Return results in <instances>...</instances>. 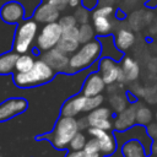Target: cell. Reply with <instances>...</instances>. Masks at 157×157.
I'll list each match as a JSON object with an SVG mask.
<instances>
[{"label":"cell","mask_w":157,"mask_h":157,"mask_svg":"<svg viewBox=\"0 0 157 157\" xmlns=\"http://www.w3.org/2000/svg\"><path fill=\"white\" fill-rule=\"evenodd\" d=\"M78 130H80L78 120L75 117L61 115V118H59L58 121L55 123V126L52 132L43 134V135L38 136L37 139L38 140H42V139L49 140L55 148L64 150V148L69 147L71 139L75 136V134Z\"/></svg>","instance_id":"obj_1"},{"label":"cell","mask_w":157,"mask_h":157,"mask_svg":"<svg viewBox=\"0 0 157 157\" xmlns=\"http://www.w3.org/2000/svg\"><path fill=\"white\" fill-rule=\"evenodd\" d=\"M55 71L43 60L37 59L33 67L27 72H13V83L20 88H31L53 80Z\"/></svg>","instance_id":"obj_2"},{"label":"cell","mask_w":157,"mask_h":157,"mask_svg":"<svg viewBox=\"0 0 157 157\" xmlns=\"http://www.w3.org/2000/svg\"><path fill=\"white\" fill-rule=\"evenodd\" d=\"M102 56V45L98 39L90 40L78 47V49L72 53L69 58V70L67 72H76L90 67L93 63Z\"/></svg>","instance_id":"obj_3"},{"label":"cell","mask_w":157,"mask_h":157,"mask_svg":"<svg viewBox=\"0 0 157 157\" xmlns=\"http://www.w3.org/2000/svg\"><path fill=\"white\" fill-rule=\"evenodd\" d=\"M38 32H39V27L37 21H34L32 17L23 18L16 26L12 49L18 54L28 53L32 49L33 43L36 42Z\"/></svg>","instance_id":"obj_4"},{"label":"cell","mask_w":157,"mask_h":157,"mask_svg":"<svg viewBox=\"0 0 157 157\" xmlns=\"http://www.w3.org/2000/svg\"><path fill=\"white\" fill-rule=\"evenodd\" d=\"M63 34V29L58 21L45 23L40 31L37 34L36 38V48H33V52H47L49 49H53L56 47L58 42L60 40Z\"/></svg>","instance_id":"obj_5"},{"label":"cell","mask_w":157,"mask_h":157,"mask_svg":"<svg viewBox=\"0 0 157 157\" xmlns=\"http://www.w3.org/2000/svg\"><path fill=\"white\" fill-rule=\"evenodd\" d=\"M99 74L105 82V85H113V83H120L124 85L125 80L120 69V64L117 63V60L109 58V56H102L99 60Z\"/></svg>","instance_id":"obj_6"},{"label":"cell","mask_w":157,"mask_h":157,"mask_svg":"<svg viewBox=\"0 0 157 157\" xmlns=\"http://www.w3.org/2000/svg\"><path fill=\"white\" fill-rule=\"evenodd\" d=\"M112 115L113 110L108 107H98L91 112L85 118L87 129L88 128H99L103 130H110L113 128V121H112Z\"/></svg>","instance_id":"obj_7"},{"label":"cell","mask_w":157,"mask_h":157,"mask_svg":"<svg viewBox=\"0 0 157 157\" xmlns=\"http://www.w3.org/2000/svg\"><path fill=\"white\" fill-rule=\"evenodd\" d=\"M28 108V102L22 97H11L0 103V123L7 121L23 113Z\"/></svg>","instance_id":"obj_8"},{"label":"cell","mask_w":157,"mask_h":157,"mask_svg":"<svg viewBox=\"0 0 157 157\" xmlns=\"http://www.w3.org/2000/svg\"><path fill=\"white\" fill-rule=\"evenodd\" d=\"M0 17L5 23L17 25L26 18V11L22 4L16 0L5 1L0 9Z\"/></svg>","instance_id":"obj_9"},{"label":"cell","mask_w":157,"mask_h":157,"mask_svg":"<svg viewBox=\"0 0 157 157\" xmlns=\"http://www.w3.org/2000/svg\"><path fill=\"white\" fill-rule=\"evenodd\" d=\"M69 55L58 49L56 47L53 49H49L47 52H43L40 59H43L54 71L59 72H67L69 70Z\"/></svg>","instance_id":"obj_10"},{"label":"cell","mask_w":157,"mask_h":157,"mask_svg":"<svg viewBox=\"0 0 157 157\" xmlns=\"http://www.w3.org/2000/svg\"><path fill=\"white\" fill-rule=\"evenodd\" d=\"M60 10L50 1H42L34 10L32 18L38 23H50L55 22L60 17Z\"/></svg>","instance_id":"obj_11"},{"label":"cell","mask_w":157,"mask_h":157,"mask_svg":"<svg viewBox=\"0 0 157 157\" xmlns=\"http://www.w3.org/2000/svg\"><path fill=\"white\" fill-rule=\"evenodd\" d=\"M88 134L96 137L99 142V148L102 155H112L117 148V141L113 134L109 130H103L99 128H88Z\"/></svg>","instance_id":"obj_12"},{"label":"cell","mask_w":157,"mask_h":157,"mask_svg":"<svg viewBox=\"0 0 157 157\" xmlns=\"http://www.w3.org/2000/svg\"><path fill=\"white\" fill-rule=\"evenodd\" d=\"M136 107L137 104L129 105L124 110L117 113V117L113 121V128L118 131H125L130 129L136 123Z\"/></svg>","instance_id":"obj_13"},{"label":"cell","mask_w":157,"mask_h":157,"mask_svg":"<svg viewBox=\"0 0 157 157\" xmlns=\"http://www.w3.org/2000/svg\"><path fill=\"white\" fill-rule=\"evenodd\" d=\"M80 42L77 38V27L69 29V31H64L61 34L60 40L56 44V48L60 49L61 52H64L67 55H71L72 53H75L78 47H80Z\"/></svg>","instance_id":"obj_14"},{"label":"cell","mask_w":157,"mask_h":157,"mask_svg":"<svg viewBox=\"0 0 157 157\" xmlns=\"http://www.w3.org/2000/svg\"><path fill=\"white\" fill-rule=\"evenodd\" d=\"M104 88H105V82L103 81L101 74L92 72L85 80V83L82 86V94H85L86 97L97 96L101 94L104 91Z\"/></svg>","instance_id":"obj_15"},{"label":"cell","mask_w":157,"mask_h":157,"mask_svg":"<svg viewBox=\"0 0 157 157\" xmlns=\"http://www.w3.org/2000/svg\"><path fill=\"white\" fill-rule=\"evenodd\" d=\"M109 97H108V102H109V107L113 112L115 113H119L121 110H124L126 107H128V98L126 96L119 90L121 88L123 85L120 83H113V85H109Z\"/></svg>","instance_id":"obj_16"},{"label":"cell","mask_w":157,"mask_h":157,"mask_svg":"<svg viewBox=\"0 0 157 157\" xmlns=\"http://www.w3.org/2000/svg\"><path fill=\"white\" fill-rule=\"evenodd\" d=\"M114 37V43L117 45V48L120 52H126L128 49H130L134 43H135V33L132 32V29L130 27H119L115 29V33L113 34Z\"/></svg>","instance_id":"obj_17"},{"label":"cell","mask_w":157,"mask_h":157,"mask_svg":"<svg viewBox=\"0 0 157 157\" xmlns=\"http://www.w3.org/2000/svg\"><path fill=\"white\" fill-rule=\"evenodd\" d=\"M120 69L125 80V83H132L139 78L140 75V65L131 56H123L120 61Z\"/></svg>","instance_id":"obj_18"},{"label":"cell","mask_w":157,"mask_h":157,"mask_svg":"<svg viewBox=\"0 0 157 157\" xmlns=\"http://www.w3.org/2000/svg\"><path fill=\"white\" fill-rule=\"evenodd\" d=\"M87 97L85 94H76L69 98L61 107V115L64 117H76L83 112Z\"/></svg>","instance_id":"obj_19"},{"label":"cell","mask_w":157,"mask_h":157,"mask_svg":"<svg viewBox=\"0 0 157 157\" xmlns=\"http://www.w3.org/2000/svg\"><path fill=\"white\" fill-rule=\"evenodd\" d=\"M92 26L98 37L108 36L114 31L115 21L113 20V17H104V16L92 17Z\"/></svg>","instance_id":"obj_20"},{"label":"cell","mask_w":157,"mask_h":157,"mask_svg":"<svg viewBox=\"0 0 157 157\" xmlns=\"http://www.w3.org/2000/svg\"><path fill=\"white\" fill-rule=\"evenodd\" d=\"M152 11L150 10H136L129 17V26L131 29L139 31L144 26L148 25L152 18Z\"/></svg>","instance_id":"obj_21"},{"label":"cell","mask_w":157,"mask_h":157,"mask_svg":"<svg viewBox=\"0 0 157 157\" xmlns=\"http://www.w3.org/2000/svg\"><path fill=\"white\" fill-rule=\"evenodd\" d=\"M18 55L20 54L13 49L11 52L0 54V75H10L15 72V66Z\"/></svg>","instance_id":"obj_22"},{"label":"cell","mask_w":157,"mask_h":157,"mask_svg":"<svg viewBox=\"0 0 157 157\" xmlns=\"http://www.w3.org/2000/svg\"><path fill=\"white\" fill-rule=\"evenodd\" d=\"M121 152L124 157H146L142 144L136 139L126 141L121 147Z\"/></svg>","instance_id":"obj_23"},{"label":"cell","mask_w":157,"mask_h":157,"mask_svg":"<svg viewBox=\"0 0 157 157\" xmlns=\"http://www.w3.org/2000/svg\"><path fill=\"white\" fill-rule=\"evenodd\" d=\"M96 36H97V33H96L92 23L86 22V23H82V25L77 26V38H78L80 44L93 40L96 38Z\"/></svg>","instance_id":"obj_24"},{"label":"cell","mask_w":157,"mask_h":157,"mask_svg":"<svg viewBox=\"0 0 157 157\" xmlns=\"http://www.w3.org/2000/svg\"><path fill=\"white\" fill-rule=\"evenodd\" d=\"M34 61H36V59L32 54H28V53L20 54L18 58H17V61H16L15 72H27V71H29L33 67Z\"/></svg>","instance_id":"obj_25"},{"label":"cell","mask_w":157,"mask_h":157,"mask_svg":"<svg viewBox=\"0 0 157 157\" xmlns=\"http://www.w3.org/2000/svg\"><path fill=\"white\" fill-rule=\"evenodd\" d=\"M152 120V112L146 105H139L136 108V123L141 126H147Z\"/></svg>","instance_id":"obj_26"},{"label":"cell","mask_w":157,"mask_h":157,"mask_svg":"<svg viewBox=\"0 0 157 157\" xmlns=\"http://www.w3.org/2000/svg\"><path fill=\"white\" fill-rule=\"evenodd\" d=\"M115 12V7L113 5H103L99 4L97 7H94L91 11V20L92 17H98V16H104V17H113Z\"/></svg>","instance_id":"obj_27"},{"label":"cell","mask_w":157,"mask_h":157,"mask_svg":"<svg viewBox=\"0 0 157 157\" xmlns=\"http://www.w3.org/2000/svg\"><path fill=\"white\" fill-rule=\"evenodd\" d=\"M72 15L75 16V18L77 21V25L90 22V20H91V11L82 5H78L77 7H75V11Z\"/></svg>","instance_id":"obj_28"},{"label":"cell","mask_w":157,"mask_h":157,"mask_svg":"<svg viewBox=\"0 0 157 157\" xmlns=\"http://www.w3.org/2000/svg\"><path fill=\"white\" fill-rule=\"evenodd\" d=\"M103 102H104V97L102 96V93H101V94H97V96L87 97L83 112H85V113H88V112H91V110H93V109L101 107V105L103 104Z\"/></svg>","instance_id":"obj_29"},{"label":"cell","mask_w":157,"mask_h":157,"mask_svg":"<svg viewBox=\"0 0 157 157\" xmlns=\"http://www.w3.org/2000/svg\"><path fill=\"white\" fill-rule=\"evenodd\" d=\"M86 142H87L86 135H85L82 131L78 130V131L75 134V136L71 139V141H70V144H69V147H70L71 150H82V148H85Z\"/></svg>","instance_id":"obj_30"},{"label":"cell","mask_w":157,"mask_h":157,"mask_svg":"<svg viewBox=\"0 0 157 157\" xmlns=\"http://www.w3.org/2000/svg\"><path fill=\"white\" fill-rule=\"evenodd\" d=\"M63 32L64 31H69V29H72L75 27H77V21L75 18L74 15H64V16H60L59 20H58Z\"/></svg>","instance_id":"obj_31"},{"label":"cell","mask_w":157,"mask_h":157,"mask_svg":"<svg viewBox=\"0 0 157 157\" xmlns=\"http://www.w3.org/2000/svg\"><path fill=\"white\" fill-rule=\"evenodd\" d=\"M6 1H9V0H6ZM16 1H18L20 4L23 5L25 11H26V18L32 17L36 7L42 2V0H16Z\"/></svg>","instance_id":"obj_32"},{"label":"cell","mask_w":157,"mask_h":157,"mask_svg":"<svg viewBox=\"0 0 157 157\" xmlns=\"http://www.w3.org/2000/svg\"><path fill=\"white\" fill-rule=\"evenodd\" d=\"M65 157H102V153H92L86 151L85 148L82 150H71L70 152H67V155Z\"/></svg>","instance_id":"obj_33"},{"label":"cell","mask_w":157,"mask_h":157,"mask_svg":"<svg viewBox=\"0 0 157 157\" xmlns=\"http://www.w3.org/2000/svg\"><path fill=\"white\" fill-rule=\"evenodd\" d=\"M85 150L88 151V152H92V153H98L101 152V148H99V142L96 137H91L87 140L86 145H85Z\"/></svg>","instance_id":"obj_34"},{"label":"cell","mask_w":157,"mask_h":157,"mask_svg":"<svg viewBox=\"0 0 157 157\" xmlns=\"http://www.w3.org/2000/svg\"><path fill=\"white\" fill-rule=\"evenodd\" d=\"M81 5L88 9L90 11H92L94 7L99 5V0H81Z\"/></svg>","instance_id":"obj_35"},{"label":"cell","mask_w":157,"mask_h":157,"mask_svg":"<svg viewBox=\"0 0 157 157\" xmlns=\"http://www.w3.org/2000/svg\"><path fill=\"white\" fill-rule=\"evenodd\" d=\"M146 131H147V134H148L150 137L157 139V123H152V124L150 123L148 126H147V129H146Z\"/></svg>","instance_id":"obj_36"},{"label":"cell","mask_w":157,"mask_h":157,"mask_svg":"<svg viewBox=\"0 0 157 157\" xmlns=\"http://www.w3.org/2000/svg\"><path fill=\"white\" fill-rule=\"evenodd\" d=\"M65 1H66L67 6L71 7V9H75L78 5H81V0H65Z\"/></svg>","instance_id":"obj_37"},{"label":"cell","mask_w":157,"mask_h":157,"mask_svg":"<svg viewBox=\"0 0 157 157\" xmlns=\"http://www.w3.org/2000/svg\"><path fill=\"white\" fill-rule=\"evenodd\" d=\"M130 2H132V4H136V2H140L141 0H129Z\"/></svg>","instance_id":"obj_38"},{"label":"cell","mask_w":157,"mask_h":157,"mask_svg":"<svg viewBox=\"0 0 157 157\" xmlns=\"http://www.w3.org/2000/svg\"><path fill=\"white\" fill-rule=\"evenodd\" d=\"M42 1H49V0H42Z\"/></svg>","instance_id":"obj_39"},{"label":"cell","mask_w":157,"mask_h":157,"mask_svg":"<svg viewBox=\"0 0 157 157\" xmlns=\"http://www.w3.org/2000/svg\"><path fill=\"white\" fill-rule=\"evenodd\" d=\"M156 119H157V112H156Z\"/></svg>","instance_id":"obj_40"},{"label":"cell","mask_w":157,"mask_h":157,"mask_svg":"<svg viewBox=\"0 0 157 157\" xmlns=\"http://www.w3.org/2000/svg\"><path fill=\"white\" fill-rule=\"evenodd\" d=\"M150 157H157V156H150Z\"/></svg>","instance_id":"obj_41"}]
</instances>
